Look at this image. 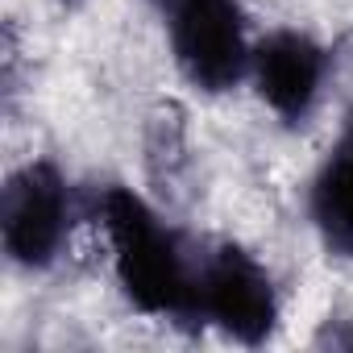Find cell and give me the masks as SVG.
<instances>
[{"label":"cell","instance_id":"6da1fadb","mask_svg":"<svg viewBox=\"0 0 353 353\" xmlns=\"http://www.w3.org/2000/svg\"><path fill=\"white\" fill-rule=\"evenodd\" d=\"M100 221L112 241L117 283L137 312L166 316L174 324L200 320V295H196L200 262L188 258V245L179 233H170L154 216V208L129 188L104 192Z\"/></svg>","mask_w":353,"mask_h":353},{"label":"cell","instance_id":"7a4b0ae2","mask_svg":"<svg viewBox=\"0 0 353 353\" xmlns=\"http://www.w3.org/2000/svg\"><path fill=\"white\" fill-rule=\"evenodd\" d=\"M200 320H212L241 345H262L274 332L279 299L262 262L241 245H216L200 258L196 274Z\"/></svg>","mask_w":353,"mask_h":353},{"label":"cell","instance_id":"3957f363","mask_svg":"<svg viewBox=\"0 0 353 353\" xmlns=\"http://www.w3.org/2000/svg\"><path fill=\"white\" fill-rule=\"evenodd\" d=\"M170 46L179 71L200 92H229L254 59L233 0H183L170 9Z\"/></svg>","mask_w":353,"mask_h":353},{"label":"cell","instance_id":"277c9868","mask_svg":"<svg viewBox=\"0 0 353 353\" xmlns=\"http://www.w3.org/2000/svg\"><path fill=\"white\" fill-rule=\"evenodd\" d=\"M67 233V183L50 162H30L5 183L0 237L17 266L42 270L59 258Z\"/></svg>","mask_w":353,"mask_h":353},{"label":"cell","instance_id":"5b68a950","mask_svg":"<svg viewBox=\"0 0 353 353\" xmlns=\"http://www.w3.org/2000/svg\"><path fill=\"white\" fill-rule=\"evenodd\" d=\"M254 79H258L262 100L287 125H299L312 112L316 96H320V83H324V50L307 34L279 30V34H270L254 50Z\"/></svg>","mask_w":353,"mask_h":353},{"label":"cell","instance_id":"8992f818","mask_svg":"<svg viewBox=\"0 0 353 353\" xmlns=\"http://www.w3.org/2000/svg\"><path fill=\"white\" fill-rule=\"evenodd\" d=\"M312 221L336 258H353V141H336L312 183Z\"/></svg>","mask_w":353,"mask_h":353},{"label":"cell","instance_id":"52a82bcc","mask_svg":"<svg viewBox=\"0 0 353 353\" xmlns=\"http://www.w3.org/2000/svg\"><path fill=\"white\" fill-rule=\"evenodd\" d=\"M154 5H158L162 13H170V9H179V5H183V0H154Z\"/></svg>","mask_w":353,"mask_h":353},{"label":"cell","instance_id":"ba28073f","mask_svg":"<svg viewBox=\"0 0 353 353\" xmlns=\"http://www.w3.org/2000/svg\"><path fill=\"white\" fill-rule=\"evenodd\" d=\"M341 137H345V141H353V112L345 117V133H341Z\"/></svg>","mask_w":353,"mask_h":353}]
</instances>
